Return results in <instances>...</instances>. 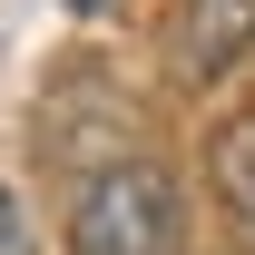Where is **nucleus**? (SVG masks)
Segmentation results:
<instances>
[{
    "instance_id": "f257e3e1",
    "label": "nucleus",
    "mask_w": 255,
    "mask_h": 255,
    "mask_svg": "<svg viewBox=\"0 0 255 255\" xmlns=\"http://www.w3.org/2000/svg\"><path fill=\"white\" fill-rule=\"evenodd\" d=\"M187 216H177V177L147 157L98 167L79 206H69V255H177Z\"/></svg>"
},
{
    "instance_id": "f03ea898",
    "label": "nucleus",
    "mask_w": 255,
    "mask_h": 255,
    "mask_svg": "<svg viewBox=\"0 0 255 255\" xmlns=\"http://www.w3.org/2000/svg\"><path fill=\"white\" fill-rule=\"evenodd\" d=\"M246 49H255V0H177V39H167L177 79H216Z\"/></svg>"
},
{
    "instance_id": "7ed1b4c3",
    "label": "nucleus",
    "mask_w": 255,
    "mask_h": 255,
    "mask_svg": "<svg viewBox=\"0 0 255 255\" xmlns=\"http://www.w3.org/2000/svg\"><path fill=\"white\" fill-rule=\"evenodd\" d=\"M206 187H216V206L255 236V108H236V118L206 137Z\"/></svg>"
},
{
    "instance_id": "20e7f679",
    "label": "nucleus",
    "mask_w": 255,
    "mask_h": 255,
    "mask_svg": "<svg viewBox=\"0 0 255 255\" xmlns=\"http://www.w3.org/2000/svg\"><path fill=\"white\" fill-rule=\"evenodd\" d=\"M0 255H30V226H20V196L0 187Z\"/></svg>"
},
{
    "instance_id": "39448f33",
    "label": "nucleus",
    "mask_w": 255,
    "mask_h": 255,
    "mask_svg": "<svg viewBox=\"0 0 255 255\" xmlns=\"http://www.w3.org/2000/svg\"><path fill=\"white\" fill-rule=\"evenodd\" d=\"M69 10H98V0H69Z\"/></svg>"
}]
</instances>
